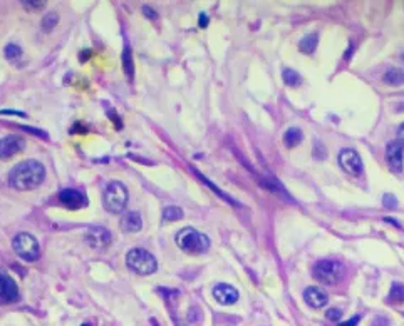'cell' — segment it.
Segmentation results:
<instances>
[{
	"mask_svg": "<svg viewBox=\"0 0 404 326\" xmlns=\"http://www.w3.org/2000/svg\"><path fill=\"white\" fill-rule=\"evenodd\" d=\"M14 251L24 261H35L40 256V248L37 239L29 233H19L12 241Z\"/></svg>",
	"mask_w": 404,
	"mask_h": 326,
	"instance_id": "cell-6",
	"label": "cell"
},
{
	"mask_svg": "<svg viewBox=\"0 0 404 326\" xmlns=\"http://www.w3.org/2000/svg\"><path fill=\"white\" fill-rule=\"evenodd\" d=\"M312 276L316 278L319 283L327 286H334L344 278V266L339 261L334 259H322L314 265Z\"/></svg>",
	"mask_w": 404,
	"mask_h": 326,
	"instance_id": "cell-4",
	"label": "cell"
},
{
	"mask_svg": "<svg viewBox=\"0 0 404 326\" xmlns=\"http://www.w3.org/2000/svg\"><path fill=\"white\" fill-rule=\"evenodd\" d=\"M325 154H327V152H325V147L319 143V141H316V144H314V157H316V159H324Z\"/></svg>",
	"mask_w": 404,
	"mask_h": 326,
	"instance_id": "cell-27",
	"label": "cell"
},
{
	"mask_svg": "<svg viewBox=\"0 0 404 326\" xmlns=\"http://www.w3.org/2000/svg\"><path fill=\"white\" fill-rule=\"evenodd\" d=\"M382 81L389 84V86H401V84H404V71L399 69V67H391V69L384 72Z\"/></svg>",
	"mask_w": 404,
	"mask_h": 326,
	"instance_id": "cell-18",
	"label": "cell"
},
{
	"mask_svg": "<svg viewBox=\"0 0 404 326\" xmlns=\"http://www.w3.org/2000/svg\"><path fill=\"white\" fill-rule=\"evenodd\" d=\"M282 79H283V82H285L287 86H290V87H297V86H300V84H302L300 74L295 72L293 69H283Z\"/></svg>",
	"mask_w": 404,
	"mask_h": 326,
	"instance_id": "cell-21",
	"label": "cell"
},
{
	"mask_svg": "<svg viewBox=\"0 0 404 326\" xmlns=\"http://www.w3.org/2000/svg\"><path fill=\"white\" fill-rule=\"evenodd\" d=\"M325 318H327L329 321H339V319L342 318V311H340L339 308H330L327 309V313H325Z\"/></svg>",
	"mask_w": 404,
	"mask_h": 326,
	"instance_id": "cell-25",
	"label": "cell"
},
{
	"mask_svg": "<svg viewBox=\"0 0 404 326\" xmlns=\"http://www.w3.org/2000/svg\"><path fill=\"white\" fill-rule=\"evenodd\" d=\"M359 319H361V316H359V314H356V316H352L350 319H347V321L340 323L339 326H358V324H359Z\"/></svg>",
	"mask_w": 404,
	"mask_h": 326,
	"instance_id": "cell-31",
	"label": "cell"
},
{
	"mask_svg": "<svg viewBox=\"0 0 404 326\" xmlns=\"http://www.w3.org/2000/svg\"><path fill=\"white\" fill-rule=\"evenodd\" d=\"M382 204H384V208L394 209V208L397 206V201H396V198L392 196V194H384V199H382Z\"/></svg>",
	"mask_w": 404,
	"mask_h": 326,
	"instance_id": "cell-28",
	"label": "cell"
},
{
	"mask_svg": "<svg viewBox=\"0 0 404 326\" xmlns=\"http://www.w3.org/2000/svg\"><path fill=\"white\" fill-rule=\"evenodd\" d=\"M213 298L217 299L220 304H223V306H228V304H235L238 301L240 294L237 291V288H233L232 285L218 283V285L213 288Z\"/></svg>",
	"mask_w": 404,
	"mask_h": 326,
	"instance_id": "cell-11",
	"label": "cell"
},
{
	"mask_svg": "<svg viewBox=\"0 0 404 326\" xmlns=\"http://www.w3.org/2000/svg\"><path fill=\"white\" fill-rule=\"evenodd\" d=\"M389 299L392 303H402L404 301V285L401 283H392L389 290Z\"/></svg>",
	"mask_w": 404,
	"mask_h": 326,
	"instance_id": "cell-23",
	"label": "cell"
},
{
	"mask_svg": "<svg viewBox=\"0 0 404 326\" xmlns=\"http://www.w3.org/2000/svg\"><path fill=\"white\" fill-rule=\"evenodd\" d=\"M397 143L401 146H404V122L397 127Z\"/></svg>",
	"mask_w": 404,
	"mask_h": 326,
	"instance_id": "cell-32",
	"label": "cell"
},
{
	"mask_svg": "<svg viewBox=\"0 0 404 326\" xmlns=\"http://www.w3.org/2000/svg\"><path fill=\"white\" fill-rule=\"evenodd\" d=\"M19 299V286L7 271L0 268V303L9 304Z\"/></svg>",
	"mask_w": 404,
	"mask_h": 326,
	"instance_id": "cell-9",
	"label": "cell"
},
{
	"mask_svg": "<svg viewBox=\"0 0 404 326\" xmlns=\"http://www.w3.org/2000/svg\"><path fill=\"white\" fill-rule=\"evenodd\" d=\"M121 62H123V69L126 72V76L129 79L134 77V64H133V55H131V47L126 44L123 55H121Z\"/></svg>",
	"mask_w": 404,
	"mask_h": 326,
	"instance_id": "cell-19",
	"label": "cell"
},
{
	"mask_svg": "<svg viewBox=\"0 0 404 326\" xmlns=\"http://www.w3.org/2000/svg\"><path fill=\"white\" fill-rule=\"evenodd\" d=\"M317 44H319V34L314 32L311 35H306L300 42H298V50H300L302 54L311 55V54H314V50L317 49Z\"/></svg>",
	"mask_w": 404,
	"mask_h": 326,
	"instance_id": "cell-16",
	"label": "cell"
},
{
	"mask_svg": "<svg viewBox=\"0 0 404 326\" xmlns=\"http://www.w3.org/2000/svg\"><path fill=\"white\" fill-rule=\"evenodd\" d=\"M339 164L345 172H349L350 176H361L364 171V164H363V159H361V154L356 149H352V147H345V149L340 151Z\"/></svg>",
	"mask_w": 404,
	"mask_h": 326,
	"instance_id": "cell-8",
	"label": "cell"
},
{
	"mask_svg": "<svg viewBox=\"0 0 404 326\" xmlns=\"http://www.w3.org/2000/svg\"><path fill=\"white\" fill-rule=\"evenodd\" d=\"M386 161L394 172H402V146L399 143H389L386 147Z\"/></svg>",
	"mask_w": 404,
	"mask_h": 326,
	"instance_id": "cell-14",
	"label": "cell"
},
{
	"mask_svg": "<svg viewBox=\"0 0 404 326\" xmlns=\"http://www.w3.org/2000/svg\"><path fill=\"white\" fill-rule=\"evenodd\" d=\"M384 221H386V223H391V224H394V226H396V228H401V224H399V223H397V221H396V219H391V218H384Z\"/></svg>",
	"mask_w": 404,
	"mask_h": 326,
	"instance_id": "cell-34",
	"label": "cell"
},
{
	"mask_svg": "<svg viewBox=\"0 0 404 326\" xmlns=\"http://www.w3.org/2000/svg\"><path fill=\"white\" fill-rule=\"evenodd\" d=\"M126 266L129 268V271L136 273V275L146 276V275H153L158 270V261H156V257L148 249L133 248L126 254Z\"/></svg>",
	"mask_w": 404,
	"mask_h": 326,
	"instance_id": "cell-3",
	"label": "cell"
},
{
	"mask_svg": "<svg viewBox=\"0 0 404 326\" xmlns=\"http://www.w3.org/2000/svg\"><path fill=\"white\" fill-rule=\"evenodd\" d=\"M304 301H306L311 308L319 309V308H322L327 304L329 294L319 286H309L304 290Z\"/></svg>",
	"mask_w": 404,
	"mask_h": 326,
	"instance_id": "cell-13",
	"label": "cell"
},
{
	"mask_svg": "<svg viewBox=\"0 0 404 326\" xmlns=\"http://www.w3.org/2000/svg\"><path fill=\"white\" fill-rule=\"evenodd\" d=\"M143 14H144V17H148L151 20L158 19V12H155V10L151 9V7H143Z\"/></svg>",
	"mask_w": 404,
	"mask_h": 326,
	"instance_id": "cell-29",
	"label": "cell"
},
{
	"mask_svg": "<svg viewBox=\"0 0 404 326\" xmlns=\"http://www.w3.org/2000/svg\"><path fill=\"white\" fill-rule=\"evenodd\" d=\"M176 246L185 253L201 254L210 249V239L195 228H183L176 233Z\"/></svg>",
	"mask_w": 404,
	"mask_h": 326,
	"instance_id": "cell-2",
	"label": "cell"
},
{
	"mask_svg": "<svg viewBox=\"0 0 404 326\" xmlns=\"http://www.w3.org/2000/svg\"><path fill=\"white\" fill-rule=\"evenodd\" d=\"M208 22H210V19H208V15L205 14V12H201L200 15H198V25H200L201 29H205L208 25Z\"/></svg>",
	"mask_w": 404,
	"mask_h": 326,
	"instance_id": "cell-30",
	"label": "cell"
},
{
	"mask_svg": "<svg viewBox=\"0 0 404 326\" xmlns=\"http://www.w3.org/2000/svg\"><path fill=\"white\" fill-rule=\"evenodd\" d=\"M57 22H59V15H57L56 12H49L47 15H44V19H42L40 29L44 30V32L49 34L50 30H54V27L57 25Z\"/></svg>",
	"mask_w": 404,
	"mask_h": 326,
	"instance_id": "cell-22",
	"label": "cell"
},
{
	"mask_svg": "<svg viewBox=\"0 0 404 326\" xmlns=\"http://www.w3.org/2000/svg\"><path fill=\"white\" fill-rule=\"evenodd\" d=\"M89 55H91V50H89V49H84V52H82V54L79 55V59H81V62H84V60H87V57H89Z\"/></svg>",
	"mask_w": 404,
	"mask_h": 326,
	"instance_id": "cell-33",
	"label": "cell"
},
{
	"mask_svg": "<svg viewBox=\"0 0 404 326\" xmlns=\"http://www.w3.org/2000/svg\"><path fill=\"white\" fill-rule=\"evenodd\" d=\"M44 179H45V169L35 159L19 162L9 174L10 186L19 189V191H32V189L39 187Z\"/></svg>",
	"mask_w": 404,
	"mask_h": 326,
	"instance_id": "cell-1",
	"label": "cell"
},
{
	"mask_svg": "<svg viewBox=\"0 0 404 326\" xmlns=\"http://www.w3.org/2000/svg\"><path fill=\"white\" fill-rule=\"evenodd\" d=\"M22 5L29 10H40L45 7V2H40V0H27V2H22Z\"/></svg>",
	"mask_w": 404,
	"mask_h": 326,
	"instance_id": "cell-26",
	"label": "cell"
},
{
	"mask_svg": "<svg viewBox=\"0 0 404 326\" xmlns=\"http://www.w3.org/2000/svg\"><path fill=\"white\" fill-rule=\"evenodd\" d=\"M59 201L61 204H64L67 209H72V211H74V209H79L86 204V198H84V194L81 191H77V189L67 187V189H62L59 192Z\"/></svg>",
	"mask_w": 404,
	"mask_h": 326,
	"instance_id": "cell-12",
	"label": "cell"
},
{
	"mask_svg": "<svg viewBox=\"0 0 404 326\" xmlns=\"http://www.w3.org/2000/svg\"><path fill=\"white\" fill-rule=\"evenodd\" d=\"M2 114H19V115H24L22 112H17V110H2Z\"/></svg>",
	"mask_w": 404,
	"mask_h": 326,
	"instance_id": "cell-35",
	"label": "cell"
},
{
	"mask_svg": "<svg viewBox=\"0 0 404 326\" xmlns=\"http://www.w3.org/2000/svg\"><path fill=\"white\" fill-rule=\"evenodd\" d=\"M121 228L126 233H138L143 228V218L138 211H124L121 216Z\"/></svg>",
	"mask_w": 404,
	"mask_h": 326,
	"instance_id": "cell-15",
	"label": "cell"
},
{
	"mask_svg": "<svg viewBox=\"0 0 404 326\" xmlns=\"http://www.w3.org/2000/svg\"><path fill=\"white\" fill-rule=\"evenodd\" d=\"M4 54L9 60H17L20 59V55H22V49H20L17 44H7L4 49Z\"/></svg>",
	"mask_w": 404,
	"mask_h": 326,
	"instance_id": "cell-24",
	"label": "cell"
},
{
	"mask_svg": "<svg viewBox=\"0 0 404 326\" xmlns=\"http://www.w3.org/2000/svg\"><path fill=\"white\" fill-rule=\"evenodd\" d=\"M401 59H402V60H404V52H402V55H401Z\"/></svg>",
	"mask_w": 404,
	"mask_h": 326,
	"instance_id": "cell-36",
	"label": "cell"
},
{
	"mask_svg": "<svg viewBox=\"0 0 404 326\" xmlns=\"http://www.w3.org/2000/svg\"><path fill=\"white\" fill-rule=\"evenodd\" d=\"M86 243L89 244V248H92L94 251H104L109 248L113 241L111 231L104 226H91L86 231Z\"/></svg>",
	"mask_w": 404,
	"mask_h": 326,
	"instance_id": "cell-7",
	"label": "cell"
},
{
	"mask_svg": "<svg viewBox=\"0 0 404 326\" xmlns=\"http://www.w3.org/2000/svg\"><path fill=\"white\" fill-rule=\"evenodd\" d=\"M24 147H25V139L22 136L17 134L5 136V138L0 139V157L2 159H9V157L19 154Z\"/></svg>",
	"mask_w": 404,
	"mask_h": 326,
	"instance_id": "cell-10",
	"label": "cell"
},
{
	"mask_svg": "<svg viewBox=\"0 0 404 326\" xmlns=\"http://www.w3.org/2000/svg\"><path fill=\"white\" fill-rule=\"evenodd\" d=\"M302 139H304V134H302V131L298 127L287 129L285 134H283V144H285V147H288V149L298 146L302 143Z\"/></svg>",
	"mask_w": 404,
	"mask_h": 326,
	"instance_id": "cell-17",
	"label": "cell"
},
{
	"mask_svg": "<svg viewBox=\"0 0 404 326\" xmlns=\"http://www.w3.org/2000/svg\"><path fill=\"white\" fill-rule=\"evenodd\" d=\"M128 204V189L123 182L111 181L104 191V208L113 214L124 213V208Z\"/></svg>",
	"mask_w": 404,
	"mask_h": 326,
	"instance_id": "cell-5",
	"label": "cell"
},
{
	"mask_svg": "<svg viewBox=\"0 0 404 326\" xmlns=\"http://www.w3.org/2000/svg\"><path fill=\"white\" fill-rule=\"evenodd\" d=\"M183 216H185V213H183L181 208L178 206H166L163 209V223H171V221H180Z\"/></svg>",
	"mask_w": 404,
	"mask_h": 326,
	"instance_id": "cell-20",
	"label": "cell"
}]
</instances>
